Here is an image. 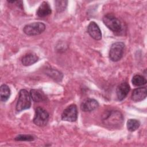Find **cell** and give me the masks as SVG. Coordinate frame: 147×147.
<instances>
[{"label": "cell", "mask_w": 147, "mask_h": 147, "mask_svg": "<svg viewBox=\"0 0 147 147\" xmlns=\"http://www.w3.org/2000/svg\"><path fill=\"white\" fill-rule=\"evenodd\" d=\"M103 123L109 128H120L123 123V117L118 110H111L106 112L103 117Z\"/></svg>", "instance_id": "obj_1"}, {"label": "cell", "mask_w": 147, "mask_h": 147, "mask_svg": "<svg viewBox=\"0 0 147 147\" xmlns=\"http://www.w3.org/2000/svg\"><path fill=\"white\" fill-rule=\"evenodd\" d=\"M31 97L27 90L22 89L19 92L18 99L16 105V110L21 111L28 109L31 106Z\"/></svg>", "instance_id": "obj_2"}, {"label": "cell", "mask_w": 147, "mask_h": 147, "mask_svg": "<svg viewBox=\"0 0 147 147\" xmlns=\"http://www.w3.org/2000/svg\"><path fill=\"white\" fill-rule=\"evenodd\" d=\"M104 24L114 32H119L122 30L121 21L112 14H107L103 17Z\"/></svg>", "instance_id": "obj_3"}, {"label": "cell", "mask_w": 147, "mask_h": 147, "mask_svg": "<svg viewBox=\"0 0 147 147\" xmlns=\"http://www.w3.org/2000/svg\"><path fill=\"white\" fill-rule=\"evenodd\" d=\"M125 44L122 42L113 43L109 51V57L113 61H118L122 57Z\"/></svg>", "instance_id": "obj_4"}, {"label": "cell", "mask_w": 147, "mask_h": 147, "mask_svg": "<svg viewBox=\"0 0 147 147\" xmlns=\"http://www.w3.org/2000/svg\"><path fill=\"white\" fill-rule=\"evenodd\" d=\"M45 29V25L42 22H37L26 25L23 31L28 36H36L42 33Z\"/></svg>", "instance_id": "obj_5"}, {"label": "cell", "mask_w": 147, "mask_h": 147, "mask_svg": "<svg viewBox=\"0 0 147 147\" xmlns=\"http://www.w3.org/2000/svg\"><path fill=\"white\" fill-rule=\"evenodd\" d=\"M48 119L49 114L45 109L40 107L36 108L33 118V122L35 125L40 127L44 126L48 123Z\"/></svg>", "instance_id": "obj_6"}, {"label": "cell", "mask_w": 147, "mask_h": 147, "mask_svg": "<svg viewBox=\"0 0 147 147\" xmlns=\"http://www.w3.org/2000/svg\"><path fill=\"white\" fill-rule=\"evenodd\" d=\"M78 118V109L76 105L72 104L65 109L61 114V119L68 122H75Z\"/></svg>", "instance_id": "obj_7"}, {"label": "cell", "mask_w": 147, "mask_h": 147, "mask_svg": "<svg viewBox=\"0 0 147 147\" xmlns=\"http://www.w3.org/2000/svg\"><path fill=\"white\" fill-rule=\"evenodd\" d=\"M87 32L90 36L95 40H100L102 38L101 30L96 23L91 22L87 27Z\"/></svg>", "instance_id": "obj_8"}, {"label": "cell", "mask_w": 147, "mask_h": 147, "mask_svg": "<svg viewBox=\"0 0 147 147\" xmlns=\"http://www.w3.org/2000/svg\"><path fill=\"white\" fill-rule=\"evenodd\" d=\"M129 91L130 86L129 84L126 82H122L119 85H118L116 90L118 99L120 101L124 99L127 95Z\"/></svg>", "instance_id": "obj_9"}, {"label": "cell", "mask_w": 147, "mask_h": 147, "mask_svg": "<svg viewBox=\"0 0 147 147\" xmlns=\"http://www.w3.org/2000/svg\"><path fill=\"white\" fill-rule=\"evenodd\" d=\"M99 106V103L95 99H87L84 100L80 106L82 111L84 112H90L95 110Z\"/></svg>", "instance_id": "obj_10"}, {"label": "cell", "mask_w": 147, "mask_h": 147, "mask_svg": "<svg viewBox=\"0 0 147 147\" xmlns=\"http://www.w3.org/2000/svg\"><path fill=\"white\" fill-rule=\"evenodd\" d=\"M147 90L146 87H139L134 89L131 94V99L134 102H140L146 98Z\"/></svg>", "instance_id": "obj_11"}, {"label": "cell", "mask_w": 147, "mask_h": 147, "mask_svg": "<svg viewBox=\"0 0 147 147\" xmlns=\"http://www.w3.org/2000/svg\"><path fill=\"white\" fill-rule=\"evenodd\" d=\"M52 10L49 3L44 1L38 7L37 10V15L40 17H44L51 14Z\"/></svg>", "instance_id": "obj_12"}, {"label": "cell", "mask_w": 147, "mask_h": 147, "mask_svg": "<svg viewBox=\"0 0 147 147\" xmlns=\"http://www.w3.org/2000/svg\"><path fill=\"white\" fill-rule=\"evenodd\" d=\"M38 60V56L34 53H28L21 59V63L25 66L31 65L36 63Z\"/></svg>", "instance_id": "obj_13"}, {"label": "cell", "mask_w": 147, "mask_h": 147, "mask_svg": "<svg viewBox=\"0 0 147 147\" xmlns=\"http://www.w3.org/2000/svg\"><path fill=\"white\" fill-rule=\"evenodd\" d=\"M30 95L32 99L35 102H42L46 100V95L40 90L33 89L30 90Z\"/></svg>", "instance_id": "obj_14"}, {"label": "cell", "mask_w": 147, "mask_h": 147, "mask_svg": "<svg viewBox=\"0 0 147 147\" xmlns=\"http://www.w3.org/2000/svg\"><path fill=\"white\" fill-rule=\"evenodd\" d=\"M10 95V90L6 84H2L0 88V96L2 102H6L8 100Z\"/></svg>", "instance_id": "obj_15"}, {"label": "cell", "mask_w": 147, "mask_h": 147, "mask_svg": "<svg viewBox=\"0 0 147 147\" xmlns=\"http://www.w3.org/2000/svg\"><path fill=\"white\" fill-rule=\"evenodd\" d=\"M46 74L48 75L49 77L52 78V79H54L56 81H61L63 78V75L61 72L52 69H48L46 71Z\"/></svg>", "instance_id": "obj_16"}, {"label": "cell", "mask_w": 147, "mask_h": 147, "mask_svg": "<svg viewBox=\"0 0 147 147\" xmlns=\"http://www.w3.org/2000/svg\"><path fill=\"white\" fill-rule=\"evenodd\" d=\"M132 83L135 86H142L146 83V80L145 78L140 75H134L131 80Z\"/></svg>", "instance_id": "obj_17"}, {"label": "cell", "mask_w": 147, "mask_h": 147, "mask_svg": "<svg viewBox=\"0 0 147 147\" xmlns=\"http://www.w3.org/2000/svg\"><path fill=\"white\" fill-rule=\"evenodd\" d=\"M126 125L129 131H134L140 127V122L136 119H129L127 121Z\"/></svg>", "instance_id": "obj_18"}, {"label": "cell", "mask_w": 147, "mask_h": 147, "mask_svg": "<svg viewBox=\"0 0 147 147\" xmlns=\"http://www.w3.org/2000/svg\"><path fill=\"white\" fill-rule=\"evenodd\" d=\"M67 1H55V6L56 10L58 12H61L64 11L67 5Z\"/></svg>", "instance_id": "obj_19"}, {"label": "cell", "mask_w": 147, "mask_h": 147, "mask_svg": "<svg viewBox=\"0 0 147 147\" xmlns=\"http://www.w3.org/2000/svg\"><path fill=\"white\" fill-rule=\"evenodd\" d=\"M34 140V137L30 134H20L15 138L16 141H32Z\"/></svg>", "instance_id": "obj_20"}]
</instances>
